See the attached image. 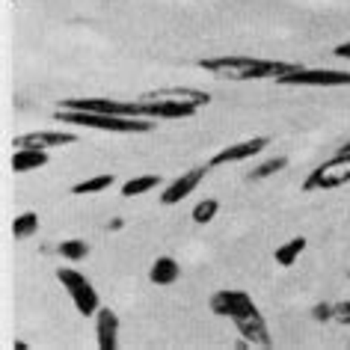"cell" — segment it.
<instances>
[{
    "label": "cell",
    "instance_id": "obj_1",
    "mask_svg": "<svg viewBox=\"0 0 350 350\" xmlns=\"http://www.w3.org/2000/svg\"><path fill=\"white\" fill-rule=\"evenodd\" d=\"M199 68L220 81H267V77L288 75L297 72L300 63H282V59H256V57H241V54H229V57H208L199 59Z\"/></svg>",
    "mask_w": 350,
    "mask_h": 350
},
{
    "label": "cell",
    "instance_id": "obj_2",
    "mask_svg": "<svg viewBox=\"0 0 350 350\" xmlns=\"http://www.w3.org/2000/svg\"><path fill=\"white\" fill-rule=\"evenodd\" d=\"M57 122L77 128H95V131H113V134H146L152 131V122L137 116H110V113H90V110H66L57 107Z\"/></svg>",
    "mask_w": 350,
    "mask_h": 350
},
{
    "label": "cell",
    "instance_id": "obj_3",
    "mask_svg": "<svg viewBox=\"0 0 350 350\" xmlns=\"http://www.w3.org/2000/svg\"><path fill=\"white\" fill-rule=\"evenodd\" d=\"M345 185H350V154L336 152L329 161L318 163L309 172V178L303 181V190L306 193H323V190H336Z\"/></svg>",
    "mask_w": 350,
    "mask_h": 350
},
{
    "label": "cell",
    "instance_id": "obj_4",
    "mask_svg": "<svg viewBox=\"0 0 350 350\" xmlns=\"http://www.w3.org/2000/svg\"><path fill=\"white\" fill-rule=\"evenodd\" d=\"M57 279H59V285L68 291V297H72L75 309L81 312L83 318H95V312L101 309V297L92 288L90 279H86L81 270H72V267H59L57 270Z\"/></svg>",
    "mask_w": 350,
    "mask_h": 350
},
{
    "label": "cell",
    "instance_id": "obj_5",
    "mask_svg": "<svg viewBox=\"0 0 350 350\" xmlns=\"http://www.w3.org/2000/svg\"><path fill=\"white\" fill-rule=\"evenodd\" d=\"M57 107L66 110H90V113H110V116H137V119H148L146 116V104L143 101H116V98H63Z\"/></svg>",
    "mask_w": 350,
    "mask_h": 350
},
{
    "label": "cell",
    "instance_id": "obj_6",
    "mask_svg": "<svg viewBox=\"0 0 350 350\" xmlns=\"http://www.w3.org/2000/svg\"><path fill=\"white\" fill-rule=\"evenodd\" d=\"M279 86H350V72H336V68H297V72L279 75Z\"/></svg>",
    "mask_w": 350,
    "mask_h": 350
},
{
    "label": "cell",
    "instance_id": "obj_7",
    "mask_svg": "<svg viewBox=\"0 0 350 350\" xmlns=\"http://www.w3.org/2000/svg\"><path fill=\"white\" fill-rule=\"evenodd\" d=\"M208 309H211L217 318H241V314H250L256 312L258 306L252 303V297L247 291H238V288H223V291L211 294V300H208Z\"/></svg>",
    "mask_w": 350,
    "mask_h": 350
},
{
    "label": "cell",
    "instance_id": "obj_8",
    "mask_svg": "<svg viewBox=\"0 0 350 350\" xmlns=\"http://www.w3.org/2000/svg\"><path fill=\"white\" fill-rule=\"evenodd\" d=\"M208 170H211V163H208V166H193V170H187L185 175H178L172 185H166V190L161 193V202H163V205H178L181 199H187V196L193 193V190L205 181Z\"/></svg>",
    "mask_w": 350,
    "mask_h": 350
},
{
    "label": "cell",
    "instance_id": "obj_9",
    "mask_svg": "<svg viewBox=\"0 0 350 350\" xmlns=\"http://www.w3.org/2000/svg\"><path fill=\"white\" fill-rule=\"evenodd\" d=\"M72 143H77V134H72V131H30V134H21L12 139V146L18 148H42V152L57 146H72Z\"/></svg>",
    "mask_w": 350,
    "mask_h": 350
},
{
    "label": "cell",
    "instance_id": "obj_10",
    "mask_svg": "<svg viewBox=\"0 0 350 350\" xmlns=\"http://www.w3.org/2000/svg\"><path fill=\"white\" fill-rule=\"evenodd\" d=\"M270 146L267 137H252V139H243V143H232L220 148L214 157H211V166H226V163H241L247 161V157H256L258 152H265Z\"/></svg>",
    "mask_w": 350,
    "mask_h": 350
},
{
    "label": "cell",
    "instance_id": "obj_11",
    "mask_svg": "<svg viewBox=\"0 0 350 350\" xmlns=\"http://www.w3.org/2000/svg\"><path fill=\"white\" fill-rule=\"evenodd\" d=\"M234 329H238V336L247 338L252 347H270L273 345L270 329H267V321H265V314H261L258 309L250 312V314H241V318H234Z\"/></svg>",
    "mask_w": 350,
    "mask_h": 350
},
{
    "label": "cell",
    "instance_id": "obj_12",
    "mask_svg": "<svg viewBox=\"0 0 350 350\" xmlns=\"http://www.w3.org/2000/svg\"><path fill=\"white\" fill-rule=\"evenodd\" d=\"M143 101H187V104H196V107H208L211 104V95L202 92V90H193V86H161V90H152V92H143L139 95Z\"/></svg>",
    "mask_w": 350,
    "mask_h": 350
},
{
    "label": "cell",
    "instance_id": "obj_13",
    "mask_svg": "<svg viewBox=\"0 0 350 350\" xmlns=\"http://www.w3.org/2000/svg\"><path fill=\"white\" fill-rule=\"evenodd\" d=\"M143 101V98H139ZM146 104V116L148 119H190L196 116L202 107H196V104H187V101H143Z\"/></svg>",
    "mask_w": 350,
    "mask_h": 350
},
{
    "label": "cell",
    "instance_id": "obj_14",
    "mask_svg": "<svg viewBox=\"0 0 350 350\" xmlns=\"http://www.w3.org/2000/svg\"><path fill=\"white\" fill-rule=\"evenodd\" d=\"M95 336H98L101 350H116V345H119V318H116L113 309H107V306H101V309L95 312Z\"/></svg>",
    "mask_w": 350,
    "mask_h": 350
},
{
    "label": "cell",
    "instance_id": "obj_15",
    "mask_svg": "<svg viewBox=\"0 0 350 350\" xmlns=\"http://www.w3.org/2000/svg\"><path fill=\"white\" fill-rule=\"evenodd\" d=\"M148 279H152L154 285H175L181 279L178 261H175L172 256H157L152 261V267H148Z\"/></svg>",
    "mask_w": 350,
    "mask_h": 350
},
{
    "label": "cell",
    "instance_id": "obj_16",
    "mask_svg": "<svg viewBox=\"0 0 350 350\" xmlns=\"http://www.w3.org/2000/svg\"><path fill=\"white\" fill-rule=\"evenodd\" d=\"M48 163V152L42 148H15L12 154V170L15 172H33Z\"/></svg>",
    "mask_w": 350,
    "mask_h": 350
},
{
    "label": "cell",
    "instance_id": "obj_17",
    "mask_svg": "<svg viewBox=\"0 0 350 350\" xmlns=\"http://www.w3.org/2000/svg\"><path fill=\"white\" fill-rule=\"evenodd\" d=\"M306 243H309V241H306L303 234H300V238H291V241H285L282 247H276V252H273L276 265H279V267H294V265H297V258L303 256Z\"/></svg>",
    "mask_w": 350,
    "mask_h": 350
},
{
    "label": "cell",
    "instance_id": "obj_18",
    "mask_svg": "<svg viewBox=\"0 0 350 350\" xmlns=\"http://www.w3.org/2000/svg\"><path fill=\"white\" fill-rule=\"evenodd\" d=\"M39 232V214L36 211H24L18 214L12 220V234H15V241H27L33 238V234Z\"/></svg>",
    "mask_w": 350,
    "mask_h": 350
},
{
    "label": "cell",
    "instance_id": "obj_19",
    "mask_svg": "<svg viewBox=\"0 0 350 350\" xmlns=\"http://www.w3.org/2000/svg\"><path fill=\"white\" fill-rule=\"evenodd\" d=\"M157 185H161V178H157V175H137V178H131V181L122 185V196H125V199L143 196V193H148V190H154Z\"/></svg>",
    "mask_w": 350,
    "mask_h": 350
},
{
    "label": "cell",
    "instance_id": "obj_20",
    "mask_svg": "<svg viewBox=\"0 0 350 350\" xmlns=\"http://www.w3.org/2000/svg\"><path fill=\"white\" fill-rule=\"evenodd\" d=\"M113 185V175H92V178H86V181H77V185L72 187V193L75 196H86V193H101V190H107Z\"/></svg>",
    "mask_w": 350,
    "mask_h": 350
},
{
    "label": "cell",
    "instance_id": "obj_21",
    "mask_svg": "<svg viewBox=\"0 0 350 350\" xmlns=\"http://www.w3.org/2000/svg\"><path fill=\"white\" fill-rule=\"evenodd\" d=\"M285 166H288V157H270V161L258 163L252 172H247V181H265V178H270V175L282 172Z\"/></svg>",
    "mask_w": 350,
    "mask_h": 350
},
{
    "label": "cell",
    "instance_id": "obj_22",
    "mask_svg": "<svg viewBox=\"0 0 350 350\" xmlns=\"http://www.w3.org/2000/svg\"><path fill=\"white\" fill-rule=\"evenodd\" d=\"M57 250H59V256L68 258V261H83L86 256H90V243H86V241H77V238L63 241Z\"/></svg>",
    "mask_w": 350,
    "mask_h": 350
},
{
    "label": "cell",
    "instance_id": "obj_23",
    "mask_svg": "<svg viewBox=\"0 0 350 350\" xmlns=\"http://www.w3.org/2000/svg\"><path fill=\"white\" fill-rule=\"evenodd\" d=\"M217 211H220V202H217V199H202V202L193 208V214H190V217H193L196 226H205V223L214 220Z\"/></svg>",
    "mask_w": 350,
    "mask_h": 350
},
{
    "label": "cell",
    "instance_id": "obj_24",
    "mask_svg": "<svg viewBox=\"0 0 350 350\" xmlns=\"http://www.w3.org/2000/svg\"><path fill=\"white\" fill-rule=\"evenodd\" d=\"M332 321H338V323H345V327H350V300L332 306Z\"/></svg>",
    "mask_w": 350,
    "mask_h": 350
},
{
    "label": "cell",
    "instance_id": "obj_25",
    "mask_svg": "<svg viewBox=\"0 0 350 350\" xmlns=\"http://www.w3.org/2000/svg\"><path fill=\"white\" fill-rule=\"evenodd\" d=\"M312 318H314V321H321V323L332 321V306H329V303H318V306L312 309Z\"/></svg>",
    "mask_w": 350,
    "mask_h": 350
},
{
    "label": "cell",
    "instance_id": "obj_26",
    "mask_svg": "<svg viewBox=\"0 0 350 350\" xmlns=\"http://www.w3.org/2000/svg\"><path fill=\"white\" fill-rule=\"evenodd\" d=\"M338 59H350V42H341V45H336V51H332Z\"/></svg>",
    "mask_w": 350,
    "mask_h": 350
},
{
    "label": "cell",
    "instance_id": "obj_27",
    "mask_svg": "<svg viewBox=\"0 0 350 350\" xmlns=\"http://www.w3.org/2000/svg\"><path fill=\"white\" fill-rule=\"evenodd\" d=\"M107 229H110V232H122V229H125V220H122V217H116V220L107 223Z\"/></svg>",
    "mask_w": 350,
    "mask_h": 350
},
{
    "label": "cell",
    "instance_id": "obj_28",
    "mask_svg": "<svg viewBox=\"0 0 350 350\" xmlns=\"http://www.w3.org/2000/svg\"><path fill=\"white\" fill-rule=\"evenodd\" d=\"M338 152H345V154H350V139H345V143L338 146Z\"/></svg>",
    "mask_w": 350,
    "mask_h": 350
}]
</instances>
